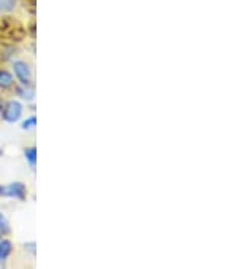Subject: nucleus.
<instances>
[{
  "label": "nucleus",
  "mask_w": 244,
  "mask_h": 269,
  "mask_svg": "<svg viewBox=\"0 0 244 269\" xmlns=\"http://www.w3.org/2000/svg\"><path fill=\"white\" fill-rule=\"evenodd\" d=\"M15 7V0H0V11H11Z\"/></svg>",
  "instance_id": "obj_9"
},
{
  "label": "nucleus",
  "mask_w": 244,
  "mask_h": 269,
  "mask_svg": "<svg viewBox=\"0 0 244 269\" xmlns=\"http://www.w3.org/2000/svg\"><path fill=\"white\" fill-rule=\"evenodd\" d=\"M10 223H8V220L4 216V214H1L0 212V234L1 235H7V234H10Z\"/></svg>",
  "instance_id": "obj_7"
},
{
  "label": "nucleus",
  "mask_w": 244,
  "mask_h": 269,
  "mask_svg": "<svg viewBox=\"0 0 244 269\" xmlns=\"http://www.w3.org/2000/svg\"><path fill=\"white\" fill-rule=\"evenodd\" d=\"M12 83H14V77L11 75V72L0 70V87L8 88L12 86Z\"/></svg>",
  "instance_id": "obj_5"
},
{
  "label": "nucleus",
  "mask_w": 244,
  "mask_h": 269,
  "mask_svg": "<svg viewBox=\"0 0 244 269\" xmlns=\"http://www.w3.org/2000/svg\"><path fill=\"white\" fill-rule=\"evenodd\" d=\"M0 108H1V102H0Z\"/></svg>",
  "instance_id": "obj_12"
},
{
  "label": "nucleus",
  "mask_w": 244,
  "mask_h": 269,
  "mask_svg": "<svg viewBox=\"0 0 244 269\" xmlns=\"http://www.w3.org/2000/svg\"><path fill=\"white\" fill-rule=\"evenodd\" d=\"M22 113H23V105L19 101H10L4 105V109H3V120L7 122L14 124L16 121L21 120Z\"/></svg>",
  "instance_id": "obj_2"
},
{
  "label": "nucleus",
  "mask_w": 244,
  "mask_h": 269,
  "mask_svg": "<svg viewBox=\"0 0 244 269\" xmlns=\"http://www.w3.org/2000/svg\"><path fill=\"white\" fill-rule=\"evenodd\" d=\"M27 188L21 182H12L4 187H0V196L3 197L18 198V200H25L26 198Z\"/></svg>",
  "instance_id": "obj_1"
},
{
  "label": "nucleus",
  "mask_w": 244,
  "mask_h": 269,
  "mask_svg": "<svg viewBox=\"0 0 244 269\" xmlns=\"http://www.w3.org/2000/svg\"><path fill=\"white\" fill-rule=\"evenodd\" d=\"M14 72H15V77H18V80L23 84V86H30L32 83V71H30V67L26 61L23 60H16L14 63Z\"/></svg>",
  "instance_id": "obj_3"
},
{
  "label": "nucleus",
  "mask_w": 244,
  "mask_h": 269,
  "mask_svg": "<svg viewBox=\"0 0 244 269\" xmlns=\"http://www.w3.org/2000/svg\"><path fill=\"white\" fill-rule=\"evenodd\" d=\"M35 125H37V117L35 115H30V117H27L26 120L22 122V129L29 131V129L35 128Z\"/></svg>",
  "instance_id": "obj_8"
},
{
  "label": "nucleus",
  "mask_w": 244,
  "mask_h": 269,
  "mask_svg": "<svg viewBox=\"0 0 244 269\" xmlns=\"http://www.w3.org/2000/svg\"><path fill=\"white\" fill-rule=\"evenodd\" d=\"M1 155H3V150L0 149V156H1Z\"/></svg>",
  "instance_id": "obj_11"
},
{
  "label": "nucleus",
  "mask_w": 244,
  "mask_h": 269,
  "mask_svg": "<svg viewBox=\"0 0 244 269\" xmlns=\"http://www.w3.org/2000/svg\"><path fill=\"white\" fill-rule=\"evenodd\" d=\"M18 93H19V95H21L22 98L26 99V101H30V99L34 98V91H33L32 88H19L18 90Z\"/></svg>",
  "instance_id": "obj_10"
},
{
  "label": "nucleus",
  "mask_w": 244,
  "mask_h": 269,
  "mask_svg": "<svg viewBox=\"0 0 244 269\" xmlns=\"http://www.w3.org/2000/svg\"><path fill=\"white\" fill-rule=\"evenodd\" d=\"M12 252V243L8 239H1L0 241V265H5V261L10 257Z\"/></svg>",
  "instance_id": "obj_4"
},
{
  "label": "nucleus",
  "mask_w": 244,
  "mask_h": 269,
  "mask_svg": "<svg viewBox=\"0 0 244 269\" xmlns=\"http://www.w3.org/2000/svg\"><path fill=\"white\" fill-rule=\"evenodd\" d=\"M23 154H25V158L29 162V165H35V162H37V149L35 147H26L25 151H23Z\"/></svg>",
  "instance_id": "obj_6"
}]
</instances>
